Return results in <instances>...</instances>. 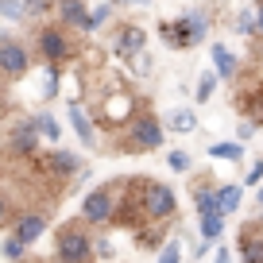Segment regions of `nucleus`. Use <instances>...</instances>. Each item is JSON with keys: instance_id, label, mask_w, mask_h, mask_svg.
I'll return each instance as SVG.
<instances>
[{"instance_id": "nucleus-1", "label": "nucleus", "mask_w": 263, "mask_h": 263, "mask_svg": "<svg viewBox=\"0 0 263 263\" xmlns=\"http://www.w3.org/2000/svg\"><path fill=\"white\" fill-rule=\"evenodd\" d=\"M209 27H213L209 12L194 8V12H182V16H174V20H163V24H159V39H163L166 47H174V50H190V47L209 39Z\"/></svg>"}, {"instance_id": "nucleus-2", "label": "nucleus", "mask_w": 263, "mask_h": 263, "mask_svg": "<svg viewBox=\"0 0 263 263\" xmlns=\"http://www.w3.org/2000/svg\"><path fill=\"white\" fill-rule=\"evenodd\" d=\"M163 140H166V124L159 120L155 112L140 108V112H136L128 124H124L120 147H124V151H136V155H143V151H155V147H163Z\"/></svg>"}, {"instance_id": "nucleus-3", "label": "nucleus", "mask_w": 263, "mask_h": 263, "mask_svg": "<svg viewBox=\"0 0 263 263\" xmlns=\"http://www.w3.org/2000/svg\"><path fill=\"white\" fill-rule=\"evenodd\" d=\"M97 240L89 236L85 224H62L54 232V263H93Z\"/></svg>"}, {"instance_id": "nucleus-4", "label": "nucleus", "mask_w": 263, "mask_h": 263, "mask_svg": "<svg viewBox=\"0 0 263 263\" xmlns=\"http://www.w3.org/2000/svg\"><path fill=\"white\" fill-rule=\"evenodd\" d=\"M128 182H105V186L89 190L82 201V221L85 224H112L116 221V209H120V197Z\"/></svg>"}, {"instance_id": "nucleus-5", "label": "nucleus", "mask_w": 263, "mask_h": 263, "mask_svg": "<svg viewBox=\"0 0 263 263\" xmlns=\"http://www.w3.org/2000/svg\"><path fill=\"white\" fill-rule=\"evenodd\" d=\"M35 47H39V54H43L47 66H62V62L74 58V43H70V35H66L62 24L39 27V31H35Z\"/></svg>"}, {"instance_id": "nucleus-6", "label": "nucleus", "mask_w": 263, "mask_h": 263, "mask_svg": "<svg viewBox=\"0 0 263 263\" xmlns=\"http://www.w3.org/2000/svg\"><path fill=\"white\" fill-rule=\"evenodd\" d=\"M136 112H140V108H136V97H132L128 89H112V93H105L101 124H105V128H124Z\"/></svg>"}, {"instance_id": "nucleus-7", "label": "nucleus", "mask_w": 263, "mask_h": 263, "mask_svg": "<svg viewBox=\"0 0 263 263\" xmlns=\"http://www.w3.org/2000/svg\"><path fill=\"white\" fill-rule=\"evenodd\" d=\"M27 70H31V50H27L20 39H4V35H0V74L16 82V78H24Z\"/></svg>"}, {"instance_id": "nucleus-8", "label": "nucleus", "mask_w": 263, "mask_h": 263, "mask_svg": "<svg viewBox=\"0 0 263 263\" xmlns=\"http://www.w3.org/2000/svg\"><path fill=\"white\" fill-rule=\"evenodd\" d=\"M39 128H35V120L27 116V120H16L12 124V132H8V151L16 159H31L35 151H39Z\"/></svg>"}, {"instance_id": "nucleus-9", "label": "nucleus", "mask_w": 263, "mask_h": 263, "mask_svg": "<svg viewBox=\"0 0 263 263\" xmlns=\"http://www.w3.org/2000/svg\"><path fill=\"white\" fill-rule=\"evenodd\" d=\"M143 47H147V31L140 24H116L112 27V54L136 58V54H143Z\"/></svg>"}, {"instance_id": "nucleus-10", "label": "nucleus", "mask_w": 263, "mask_h": 263, "mask_svg": "<svg viewBox=\"0 0 263 263\" xmlns=\"http://www.w3.org/2000/svg\"><path fill=\"white\" fill-rule=\"evenodd\" d=\"M236 248H240V263H263V221L259 217L240 224Z\"/></svg>"}, {"instance_id": "nucleus-11", "label": "nucleus", "mask_w": 263, "mask_h": 263, "mask_svg": "<svg viewBox=\"0 0 263 263\" xmlns=\"http://www.w3.org/2000/svg\"><path fill=\"white\" fill-rule=\"evenodd\" d=\"M43 171H47V174H54V178L62 182V178H74V174H82L85 166H82V159H78L74 151L54 147V151H47V155H43Z\"/></svg>"}, {"instance_id": "nucleus-12", "label": "nucleus", "mask_w": 263, "mask_h": 263, "mask_svg": "<svg viewBox=\"0 0 263 263\" xmlns=\"http://www.w3.org/2000/svg\"><path fill=\"white\" fill-rule=\"evenodd\" d=\"M12 232H16L24 244H35V240L47 232V213H43V209H24V213H16Z\"/></svg>"}, {"instance_id": "nucleus-13", "label": "nucleus", "mask_w": 263, "mask_h": 263, "mask_svg": "<svg viewBox=\"0 0 263 263\" xmlns=\"http://www.w3.org/2000/svg\"><path fill=\"white\" fill-rule=\"evenodd\" d=\"M54 16L62 27H74V31H85V24H89L85 0H54Z\"/></svg>"}, {"instance_id": "nucleus-14", "label": "nucleus", "mask_w": 263, "mask_h": 263, "mask_svg": "<svg viewBox=\"0 0 263 263\" xmlns=\"http://www.w3.org/2000/svg\"><path fill=\"white\" fill-rule=\"evenodd\" d=\"M70 124H74L78 140H82L85 147H97V128H93V116L85 112V105H82V101H74V97H70Z\"/></svg>"}, {"instance_id": "nucleus-15", "label": "nucleus", "mask_w": 263, "mask_h": 263, "mask_svg": "<svg viewBox=\"0 0 263 263\" xmlns=\"http://www.w3.org/2000/svg\"><path fill=\"white\" fill-rule=\"evenodd\" d=\"M209 58H213V70L221 74V82H229V78L240 74V58L232 54L224 43H213V47H209Z\"/></svg>"}, {"instance_id": "nucleus-16", "label": "nucleus", "mask_w": 263, "mask_h": 263, "mask_svg": "<svg viewBox=\"0 0 263 263\" xmlns=\"http://www.w3.org/2000/svg\"><path fill=\"white\" fill-rule=\"evenodd\" d=\"M166 132H178V136H190V132L197 128V112L194 108H171V112L163 116Z\"/></svg>"}, {"instance_id": "nucleus-17", "label": "nucleus", "mask_w": 263, "mask_h": 263, "mask_svg": "<svg viewBox=\"0 0 263 263\" xmlns=\"http://www.w3.org/2000/svg\"><path fill=\"white\" fill-rule=\"evenodd\" d=\"M217 197H221L224 217H232L240 209V197H244V182H217Z\"/></svg>"}, {"instance_id": "nucleus-18", "label": "nucleus", "mask_w": 263, "mask_h": 263, "mask_svg": "<svg viewBox=\"0 0 263 263\" xmlns=\"http://www.w3.org/2000/svg\"><path fill=\"white\" fill-rule=\"evenodd\" d=\"M217 85H221V74H217V70H205V74L197 78L194 101H197V105H209V101H213V93H217Z\"/></svg>"}, {"instance_id": "nucleus-19", "label": "nucleus", "mask_w": 263, "mask_h": 263, "mask_svg": "<svg viewBox=\"0 0 263 263\" xmlns=\"http://www.w3.org/2000/svg\"><path fill=\"white\" fill-rule=\"evenodd\" d=\"M209 155L217 163H240L244 159V143L240 140H229V143H209Z\"/></svg>"}, {"instance_id": "nucleus-20", "label": "nucleus", "mask_w": 263, "mask_h": 263, "mask_svg": "<svg viewBox=\"0 0 263 263\" xmlns=\"http://www.w3.org/2000/svg\"><path fill=\"white\" fill-rule=\"evenodd\" d=\"M31 120H35V128H39V136H43V140H50V143H58V140H62V124H58V116L39 112V116H31Z\"/></svg>"}, {"instance_id": "nucleus-21", "label": "nucleus", "mask_w": 263, "mask_h": 263, "mask_svg": "<svg viewBox=\"0 0 263 263\" xmlns=\"http://www.w3.org/2000/svg\"><path fill=\"white\" fill-rule=\"evenodd\" d=\"M221 232H224V213H201V240L217 244Z\"/></svg>"}, {"instance_id": "nucleus-22", "label": "nucleus", "mask_w": 263, "mask_h": 263, "mask_svg": "<svg viewBox=\"0 0 263 263\" xmlns=\"http://www.w3.org/2000/svg\"><path fill=\"white\" fill-rule=\"evenodd\" d=\"M27 248H31V244H24L16 232H8V236H4V244H0V255H4L8 263H20V259L27 255Z\"/></svg>"}, {"instance_id": "nucleus-23", "label": "nucleus", "mask_w": 263, "mask_h": 263, "mask_svg": "<svg viewBox=\"0 0 263 263\" xmlns=\"http://www.w3.org/2000/svg\"><path fill=\"white\" fill-rule=\"evenodd\" d=\"M236 35H259V8H244L236 16Z\"/></svg>"}, {"instance_id": "nucleus-24", "label": "nucleus", "mask_w": 263, "mask_h": 263, "mask_svg": "<svg viewBox=\"0 0 263 263\" xmlns=\"http://www.w3.org/2000/svg\"><path fill=\"white\" fill-rule=\"evenodd\" d=\"M58 85H62V66H47V70H43L39 93H43V97H58Z\"/></svg>"}, {"instance_id": "nucleus-25", "label": "nucleus", "mask_w": 263, "mask_h": 263, "mask_svg": "<svg viewBox=\"0 0 263 263\" xmlns=\"http://www.w3.org/2000/svg\"><path fill=\"white\" fill-rule=\"evenodd\" d=\"M112 12H116V0H108V4L93 8V12H89V24H85V35H93L101 24H108V20H112Z\"/></svg>"}, {"instance_id": "nucleus-26", "label": "nucleus", "mask_w": 263, "mask_h": 263, "mask_svg": "<svg viewBox=\"0 0 263 263\" xmlns=\"http://www.w3.org/2000/svg\"><path fill=\"white\" fill-rule=\"evenodd\" d=\"M182 236H171L163 248H159V263H182Z\"/></svg>"}, {"instance_id": "nucleus-27", "label": "nucleus", "mask_w": 263, "mask_h": 263, "mask_svg": "<svg viewBox=\"0 0 263 263\" xmlns=\"http://www.w3.org/2000/svg\"><path fill=\"white\" fill-rule=\"evenodd\" d=\"M166 166L171 171H178V174H186V171H194V159H190V151H166Z\"/></svg>"}, {"instance_id": "nucleus-28", "label": "nucleus", "mask_w": 263, "mask_h": 263, "mask_svg": "<svg viewBox=\"0 0 263 263\" xmlns=\"http://www.w3.org/2000/svg\"><path fill=\"white\" fill-rule=\"evenodd\" d=\"M54 8V0H24V20H39Z\"/></svg>"}, {"instance_id": "nucleus-29", "label": "nucleus", "mask_w": 263, "mask_h": 263, "mask_svg": "<svg viewBox=\"0 0 263 263\" xmlns=\"http://www.w3.org/2000/svg\"><path fill=\"white\" fill-rule=\"evenodd\" d=\"M255 132H259V120H252V116H244V120L236 124V140H240V143H248V140H252V136H255Z\"/></svg>"}, {"instance_id": "nucleus-30", "label": "nucleus", "mask_w": 263, "mask_h": 263, "mask_svg": "<svg viewBox=\"0 0 263 263\" xmlns=\"http://www.w3.org/2000/svg\"><path fill=\"white\" fill-rule=\"evenodd\" d=\"M0 16L4 20H24V0H0Z\"/></svg>"}, {"instance_id": "nucleus-31", "label": "nucleus", "mask_w": 263, "mask_h": 263, "mask_svg": "<svg viewBox=\"0 0 263 263\" xmlns=\"http://www.w3.org/2000/svg\"><path fill=\"white\" fill-rule=\"evenodd\" d=\"M132 62H136V66H132V70H136V74H140V78H147L151 70H155V62H151V54H147V50H143V54H136V58H132Z\"/></svg>"}, {"instance_id": "nucleus-32", "label": "nucleus", "mask_w": 263, "mask_h": 263, "mask_svg": "<svg viewBox=\"0 0 263 263\" xmlns=\"http://www.w3.org/2000/svg\"><path fill=\"white\" fill-rule=\"evenodd\" d=\"M263 182V159H255L252 166H248V174H244V186H259Z\"/></svg>"}, {"instance_id": "nucleus-33", "label": "nucleus", "mask_w": 263, "mask_h": 263, "mask_svg": "<svg viewBox=\"0 0 263 263\" xmlns=\"http://www.w3.org/2000/svg\"><path fill=\"white\" fill-rule=\"evenodd\" d=\"M8 221H16V217H12V201H8V194H0V229Z\"/></svg>"}, {"instance_id": "nucleus-34", "label": "nucleus", "mask_w": 263, "mask_h": 263, "mask_svg": "<svg viewBox=\"0 0 263 263\" xmlns=\"http://www.w3.org/2000/svg\"><path fill=\"white\" fill-rule=\"evenodd\" d=\"M155 0H116V8H151Z\"/></svg>"}, {"instance_id": "nucleus-35", "label": "nucleus", "mask_w": 263, "mask_h": 263, "mask_svg": "<svg viewBox=\"0 0 263 263\" xmlns=\"http://www.w3.org/2000/svg\"><path fill=\"white\" fill-rule=\"evenodd\" d=\"M97 255H101V259H112V244H108L105 236L97 240Z\"/></svg>"}, {"instance_id": "nucleus-36", "label": "nucleus", "mask_w": 263, "mask_h": 263, "mask_svg": "<svg viewBox=\"0 0 263 263\" xmlns=\"http://www.w3.org/2000/svg\"><path fill=\"white\" fill-rule=\"evenodd\" d=\"M213 263H232V252H229V248H217V252H213Z\"/></svg>"}, {"instance_id": "nucleus-37", "label": "nucleus", "mask_w": 263, "mask_h": 263, "mask_svg": "<svg viewBox=\"0 0 263 263\" xmlns=\"http://www.w3.org/2000/svg\"><path fill=\"white\" fill-rule=\"evenodd\" d=\"M255 8H259V35H263V0H259V4H255Z\"/></svg>"}, {"instance_id": "nucleus-38", "label": "nucleus", "mask_w": 263, "mask_h": 263, "mask_svg": "<svg viewBox=\"0 0 263 263\" xmlns=\"http://www.w3.org/2000/svg\"><path fill=\"white\" fill-rule=\"evenodd\" d=\"M255 201H259V209H263V186H259V194H255Z\"/></svg>"}, {"instance_id": "nucleus-39", "label": "nucleus", "mask_w": 263, "mask_h": 263, "mask_svg": "<svg viewBox=\"0 0 263 263\" xmlns=\"http://www.w3.org/2000/svg\"><path fill=\"white\" fill-rule=\"evenodd\" d=\"M4 112H8V108H4V101H0V124H4Z\"/></svg>"}, {"instance_id": "nucleus-40", "label": "nucleus", "mask_w": 263, "mask_h": 263, "mask_svg": "<svg viewBox=\"0 0 263 263\" xmlns=\"http://www.w3.org/2000/svg\"><path fill=\"white\" fill-rule=\"evenodd\" d=\"M259 221H263V217H259Z\"/></svg>"}]
</instances>
